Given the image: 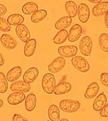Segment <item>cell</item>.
<instances>
[{
	"label": "cell",
	"instance_id": "13",
	"mask_svg": "<svg viewBox=\"0 0 108 121\" xmlns=\"http://www.w3.org/2000/svg\"><path fill=\"white\" fill-rule=\"evenodd\" d=\"M82 27L79 24L74 25L68 33V40L70 42H74L81 38L82 35Z\"/></svg>",
	"mask_w": 108,
	"mask_h": 121
},
{
	"label": "cell",
	"instance_id": "18",
	"mask_svg": "<svg viewBox=\"0 0 108 121\" xmlns=\"http://www.w3.org/2000/svg\"><path fill=\"white\" fill-rule=\"evenodd\" d=\"M107 103V97L105 95L102 93H100L97 97L95 98L93 102V110L96 112H100L104 108Z\"/></svg>",
	"mask_w": 108,
	"mask_h": 121
},
{
	"label": "cell",
	"instance_id": "29",
	"mask_svg": "<svg viewBox=\"0 0 108 121\" xmlns=\"http://www.w3.org/2000/svg\"><path fill=\"white\" fill-rule=\"evenodd\" d=\"M8 89V80L3 72H0V93H5Z\"/></svg>",
	"mask_w": 108,
	"mask_h": 121
},
{
	"label": "cell",
	"instance_id": "2",
	"mask_svg": "<svg viewBox=\"0 0 108 121\" xmlns=\"http://www.w3.org/2000/svg\"><path fill=\"white\" fill-rule=\"evenodd\" d=\"M55 87V78L51 73L44 75L42 79V88L46 93L51 95L54 92Z\"/></svg>",
	"mask_w": 108,
	"mask_h": 121
},
{
	"label": "cell",
	"instance_id": "1",
	"mask_svg": "<svg viewBox=\"0 0 108 121\" xmlns=\"http://www.w3.org/2000/svg\"><path fill=\"white\" fill-rule=\"evenodd\" d=\"M81 108V103L74 99H64L59 103V108L66 113H74Z\"/></svg>",
	"mask_w": 108,
	"mask_h": 121
},
{
	"label": "cell",
	"instance_id": "6",
	"mask_svg": "<svg viewBox=\"0 0 108 121\" xmlns=\"http://www.w3.org/2000/svg\"><path fill=\"white\" fill-rule=\"evenodd\" d=\"M78 52V48L74 45L63 46L58 48V53L60 56L70 58L75 56Z\"/></svg>",
	"mask_w": 108,
	"mask_h": 121
},
{
	"label": "cell",
	"instance_id": "32",
	"mask_svg": "<svg viewBox=\"0 0 108 121\" xmlns=\"http://www.w3.org/2000/svg\"><path fill=\"white\" fill-rule=\"evenodd\" d=\"M12 121H28L26 118L19 114H15L12 117Z\"/></svg>",
	"mask_w": 108,
	"mask_h": 121
},
{
	"label": "cell",
	"instance_id": "10",
	"mask_svg": "<svg viewBox=\"0 0 108 121\" xmlns=\"http://www.w3.org/2000/svg\"><path fill=\"white\" fill-rule=\"evenodd\" d=\"M108 12V1H101L99 4H97L92 9V14L95 17L103 16Z\"/></svg>",
	"mask_w": 108,
	"mask_h": 121
},
{
	"label": "cell",
	"instance_id": "23",
	"mask_svg": "<svg viewBox=\"0 0 108 121\" xmlns=\"http://www.w3.org/2000/svg\"><path fill=\"white\" fill-rule=\"evenodd\" d=\"M48 116L51 121H59V110L56 105L52 104L48 109Z\"/></svg>",
	"mask_w": 108,
	"mask_h": 121
},
{
	"label": "cell",
	"instance_id": "14",
	"mask_svg": "<svg viewBox=\"0 0 108 121\" xmlns=\"http://www.w3.org/2000/svg\"><path fill=\"white\" fill-rule=\"evenodd\" d=\"M39 76V70L36 67H31L24 73L23 76V81L27 84L32 83Z\"/></svg>",
	"mask_w": 108,
	"mask_h": 121
},
{
	"label": "cell",
	"instance_id": "28",
	"mask_svg": "<svg viewBox=\"0 0 108 121\" xmlns=\"http://www.w3.org/2000/svg\"><path fill=\"white\" fill-rule=\"evenodd\" d=\"M99 44L103 52H108V34L101 33L99 37Z\"/></svg>",
	"mask_w": 108,
	"mask_h": 121
},
{
	"label": "cell",
	"instance_id": "31",
	"mask_svg": "<svg viewBox=\"0 0 108 121\" xmlns=\"http://www.w3.org/2000/svg\"><path fill=\"white\" fill-rule=\"evenodd\" d=\"M100 81L102 84L108 88V73H102L101 74Z\"/></svg>",
	"mask_w": 108,
	"mask_h": 121
},
{
	"label": "cell",
	"instance_id": "4",
	"mask_svg": "<svg viewBox=\"0 0 108 121\" xmlns=\"http://www.w3.org/2000/svg\"><path fill=\"white\" fill-rule=\"evenodd\" d=\"M92 48H93V41L89 36H85L81 39L79 49L81 54L86 56H89L91 54Z\"/></svg>",
	"mask_w": 108,
	"mask_h": 121
},
{
	"label": "cell",
	"instance_id": "24",
	"mask_svg": "<svg viewBox=\"0 0 108 121\" xmlns=\"http://www.w3.org/2000/svg\"><path fill=\"white\" fill-rule=\"evenodd\" d=\"M68 38V32L66 30H60L53 39V42L55 44H62Z\"/></svg>",
	"mask_w": 108,
	"mask_h": 121
},
{
	"label": "cell",
	"instance_id": "3",
	"mask_svg": "<svg viewBox=\"0 0 108 121\" xmlns=\"http://www.w3.org/2000/svg\"><path fill=\"white\" fill-rule=\"evenodd\" d=\"M72 64L77 70L82 73H86L90 69V65L82 56H75L72 59Z\"/></svg>",
	"mask_w": 108,
	"mask_h": 121
},
{
	"label": "cell",
	"instance_id": "33",
	"mask_svg": "<svg viewBox=\"0 0 108 121\" xmlns=\"http://www.w3.org/2000/svg\"><path fill=\"white\" fill-rule=\"evenodd\" d=\"M100 115L104 118L108 117V103L106 104L104 106V108L100 111Z\"/></svg>",
	"mask_w": 108,
	"mask_h": 121
},
{
	"label": "cell",
	"instance_id": "16",
	"mask_svg": "<svg viewBox=\"0 0 108 121\" xmlns=\"http://www.w3.org/2000/svg\"><path fill=\"white\" fill-rule=\"evenodd\" d=\"M22 70L20 66L14 67L9 72L7 73L6 78L8 82H14L18 80V79L21 76Z\"/></svg>",
	"mask_w": 108,
	"mask_h": 121
},
{
	"label": "cell",
	"instance_id": "15",
	"mask_svg": "<svg viewBox=\"0 0 108 121\" xmlns=\"http://www.w3.org/2000/svg\"><path fill=\"white\" fill-rule=\"evenodd\" d=\"M99 91V86L98 83L93 82L90 83V84L87 86L85 93V97L87 99H91L95 98Z\"/></svg>",
	"mask_w": 108,
	"mask_h": 121
},
{
	"label": "cell",
	"instance_id": "25",
	"mask_svg": "<svg viewBox=\"0 0 108 121\" xmlns=\"http://www.w3.org/2000/svg\"><path fill=\"white\" fill-rule=\"evenodd\" d=\"M47 12L45 10H38L35 13H33L31 16V21L34 23H39L43 21L47 17Z\"/></svg>",
	"mask_w": 108,
	"mask_h": 121
},
{
	"label": "cell",
	"instance_id": "40",
	"mask_svg": "<svg viewBox=\"0 0 108 121\" xmlns=\"http://www.w3.org/2000/svg\"></svg>",
	"mask_w": 108,
	"mask_h": 121
},
{
	"label": "cell",
	"instance_id": "21",
	"mask_svg": "<svg viewBox=\"0 0 108 121\" xmlns=\"http://www.w3.org/2000/svg\"><path fill=\"white\" fill-rule=\"evenodd\" d=\"M37 105V97L34 93L28 94L25 99V108L28 112H32Z\"/></svg>",
	"mask_w": 108,
	"mask_h": 121
},
{
	"label": "cell",
	"instance_id": "38",
	"mask_svg": "<svg viewBox=\"0 0 108 121\" xmlns=\"http://www.w3.org/2000/svg\"><path fill=\"white\" fill-rule=\"evenodd\" d=\"M4 105V101L2 99H0V108Z\"/></svg>",
	"mask_w": 108,
	"mask_h": 121
},
{
	"label": "cell",
	"instance_id": "26",
	"mask_svg": "<svg viewBox=\"0 0 108 121\" xmlns=\"http://www.w3.org/2000/svg\"><path fill=\"white\" fill-rule=\"evenodd\" d=\"M8 23L11 26H18L20 24H22L24 22V18L23 16L19 14H13L9 16L8 19H7Z\"/></svg>",
	"mask_w": 108,
	"mask_h": 121
},
{
	"label": "cell",
	"instance_id": "12",
	"mask_svg": "<svg viewBox=\"0 0 108 121\" xmlns=\"http://www.w3.org/2000/svg\"><path fill=\"white\" fill-rule=\"evenodd\" d=\"M26 99V95L24 93L14 92L10 94L8 97V102L11 105H18L20 104Z\"/></svg>",
	"mask_w": 108,
	"mask_h": 121
},
{
	"label": "cell",
	"instance_id": "30",
	"mask_svg": "<svg viewBox=\"0 0 108 121\" xmlns=\"http://www.w3.org/2000/svg\"><path fill=\"white\" fill-rule=\"evenodd\" d=\"M11 30V25L8 23L7 19L0 17V31L3 32H9Z\"/></svg>",
	"mask_w": 108,
	"mask_h": 121
},
{
	"label": "cell",
	"instance_id": "19",
	"mask_svg": "<svg viewBox=\"0 0 108 121\" xmlns=\"http://www.w3.org/2000/svg\"><path fill=\"white\" fill-rule=\"evenodd\" d=\"M37 47V40L35 39H30L27 41L24 46V53L27 57L32 56L35 54Z\"/></svg>",
	"mask_w": 108,
	"mask_h": 121
},
{
	"label": "cell",
	"instance_id": "37",
	"mask_svg": "<svg viewBox=\"0 0 108 121\" xmlns=\"http://www.w3.org/2000/svg\"><path fill=\"white\" fill-rule=\"evenodd\" d=\"M88 1H89V2H91V3H93V4H99V3H100V2H101V1L102 0H87Z\"/></svg>",
	"mask_w": 108,
	"mask_h": 121
},
{
	"label": "cell",
	"instance_id": "9",
	"mask_svg": "<svg viewBox=\"0 0 108 121\" xmlns=\"http://www.w3.org/2000/svg\"><path fill=\"white\" fill-rule=\"evenodd\" d=\"M78 16L82 23H86L90 18V9L85 4H81L78 7Z\"/></svg>",
	"mask_w": 108,
	"mask_h": 121
},
{
	"label": "cell",
	"instance_id": "17",
	"mask_svg": "<svg viewBox=\"0 0 108 121\" xmlns=\"http://www.w3.org/2000/svg\"><path fill=\"white\" fill-rule=\"evenodd\" d=\"M72 89L71 84L68 82H61L55 85L54 93L57 95H64L69 93Z\"/></svg>",
	"mask_w": 108,
	"mask_h": 121
},
{
	"label": "cell",
	"instance_id": "27",
	"mask_svg": "<svg viewBox=\"0 0 108 121\" xmlns=\"http://www.w3.org/2000/svg\"><path fill=\"white\" fill-rule=\"evenodd\" d=\"M38 10V6L35 2H27L22 6V11L26 15L32 14Z\"/></svg>",
	"mask_w": 108,
	"mask_h": 121
},
{
	"label": "cell",
	"instance_id": "5",
	"mask_svg": "<svg viewBox=\"0 0 108 121\" xmlns=\"http://www.w3.org/2000/svg\"><path fill=\"white\" fill-rule=\"evenodd\" d=\"M66 65V60L62 56H58L48 66V70L52 73L61 72Z\"/></svg>",
	"mask_w": 108,
	"mask_h": 121
},
{
	"label": "cell",
	"instance_id": "7",
	"mask_svg": "<svg viewBox=\"0 0 108 121\" xmlns=\"http://www.w3.org/2000/svg\"><path fill=\"white\" fill-rule=\"evenodd\" d=\"M0 40L1 45L8 50L14 49L17 46V42L14 38H13L12 35L8 33L3 34L1 36Z\"/></svg>",
	"mask_w": 108,
	"mask_h": 121
},
{
	"label": "cell",
	"instance_id": "11",
	"mask_svg": "<svg viewBox=\"0 0 108 121\" xmlns=\"http://www.w3.org/2000/svg\"><path fill=\"white\" fill-rule=\"evenodd\" d=\"M11 90L14 92H20V93H28L31 90L30 84H27L22 80H17L12 82L10 86Z\"/></svg>",
	"mask_w": 108,
	"mask_h": 121
},
{
	"label": "cell",
	"instance_id": "35",
	"mask_svg": "<svg viewBox=\"0 0 108 121\" xmlns=\"http://www.w3.org/2000/svg\"><path fill=\"white\" fill-rule=\"evenodd\" d=\"M5 63V59H4V56L2 55V54L0 52V67L3 66L4 64Z\"/></svg>",
	"mask_w": 108,
	"mask_h": 121
},
{
	"label": "cell",
	"instance_id": "36",
	"mask_svg": "<svg viewBox=\"0 0 108 121\" xmlns=\"http://www.w3.org/2000/svg\"><path fill=\"white\" fill-rule=\"evenodd\" d=\"M104 22L105 27L108 29V12L105 14V18H104Z\"/></svg>",
	"mask_w": 108,
	"mask_h": 121
},
{
	"label": "cell",
	"instance_id": "8",
	"mask_svg": "<svg viewBox=\"0 0 108 121\" xmlns=\"http://www.w3.org/2000/svg\"><path fill=\"white\" fill-rule=\"evenodd\" d=\"M16 33L19 39L23 42H27L31 39V33L26 25L20 24L16 27Z\"/></svg>",
	"mask_w": 108,
	"mask_h": 121
},
{
	"label": "cell",
	"instance_id": "20",
	"mask_svg": "<svg viewBox=\"0 0 108 121\" xmlns=\"http://www.w3.org/2000/svg\"><path fill=\"white\" fill-rule=\"evenodd\" d=\"M72 22V18L69 16L68 17H63L60 18L59 20L55 22V27L58 30H63L66 29L68 27H69L70 25Z\"/></svg>",
	"mask_w": 108,
	"mask_h": 121
},
{
	"label": "cell",
	"instance_id": "22",
	"mask_svg": "<svg viewBox=\"0 0 108 121\" xmlns=\"http://www.w3.org/2000/svg\"><path fill=\"white\" fill-rule=\"evenodd\" d=\"M65 9L68 16L71 18L75 17L78 14V6L73 1H68L65 4Z\"/></svg>",
	"mask_w": 108,
	"mask_h": 121
},
{
	"label": "cell",
	"instance_id": "34",
	"mask_svg": "<svg viewBox=\"0 0 108 121\" xmlns=\"http://www.w3.org/2000/svg\"><path fill=\"white\" fill-rule=\"evenodd\" d=\"M7 12V8L4 5L0 4V17L4 16Z\"/></svg>",
	"mask_w": 108,
	"mask_h": 121
},
{
	"label": "cell",
	"instance_id": "39",
	"mask_svg": "<svg viewBox=\"0 0 108 121\" xmlns=\"http://www.w3.org/2000/svg\"><path fill=\"white\" fill-rule=\"evenodd\" d=\"M59 121H69L68 119H66V118H62L61 120H59Z\"/></svg>",
	"mask_w": 108,
	"mask_h": 121
}]
</instances>
